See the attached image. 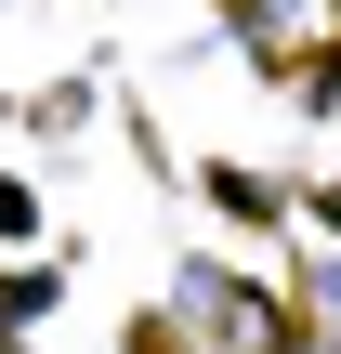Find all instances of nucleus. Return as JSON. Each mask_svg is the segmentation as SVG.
Masks as SVG:
<instances>
[{"label": "nucleus", "mask_w": 341, "mask_h": 354, "mask_svg": "<svg viewBox=\"0 0 341 354\" xmlns=\"http://www.w3.org/2000/svg\"><path fill=\"white\" fill-rule=\"evenodd\" d=\"M171 302H184V342H197V354H276V302L237 289V276H210V263H184Z\"/></svg>", "instance_id": "f257e3e1"}, {"label": "nucleus", "mask_w": 341, "mask_h": 354, "mask_svg": "<svg viewBox=\"0 0 341 354\" xmlns=\"http://www.w3.org/2000/svg\"><path fill=\"white\" fill-rule=\"evenodd\" d=\"M237 39L263 66H315V53H341V0H237Z\"/></svg>", "instance_id": "f03ea898"}, {"label": "nucleus", "mask_w": 341, "mask_h": 354, "mask_svg": "<svg viewBox=\"0 0 341 354\" xmlns=\"http://www.w3.org/2000/svg\"><path fill=\"white\" fill-rule=\"evenodd\" d=\"M26 223H39V210H26V184H0V236H26Z\"/></svg>", "instance_id": "7ed1b4c3"}]
</instances>
